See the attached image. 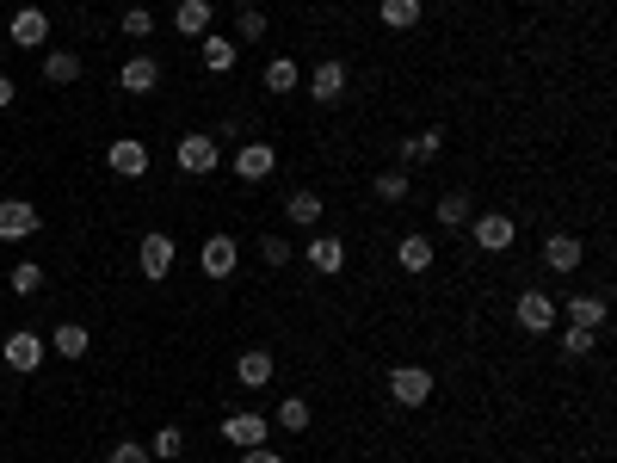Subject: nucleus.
<instances>
[{
	"label": "nucleus",
	"mask_w": 617,
	"mask_h": 463,
	"mask_svg": "<svg viewBox=\"0 0 617 463\" xmlns=\"http://www.w3.org/2000/svg\"><path fill=\"white\" fill-rule=\"evenodd\" d=\"M383 383H389V396L402 402V408H426L432 402V371L426 365H395Z\"/></svg>",
	"instance_id": "obj_1"
},
{
	"label": "nucleus",
	"mask_w": 617,
	"mask_h": 463,
	"mask_svg": "<svg viewBox=\"0 0 617 463\" xmlns=\"http://www.w3.org/2000/svg\"><path fill=\"white\" fill-rule=\"evenodd\" d=\"M173 254H179L173 235H142V241H136V266H142V278H155V284L173 272Z\"/></svg>",
	"instance_id": "obj_2"
},
{
	"label": "nucleus",
	"mask_w": 617,
	"mask_h": 463,
	"mask_svg": "<svg viewBox=\"0 0 617 463\" xmlns=\"http://www.w3.org/2000/svg\"><path fill=\"white\" fill-rule=\"evenodd\" d=\"M469 235H476V247L482 254H506L513 247V217H500V210H488V217H469Z\"/></svg>",
	"instance_id": "obj_3"
},
{
	"label": "nucleus",
	"mask_w": 617,
	"mask_h": 463,
	"mask_svg": "<svg viewBox=\"0 0 617 463\" xmlns=\"http://www.w3.org/2000/svg\"><path fill=\"white\" fill-rule=\"evenodd\" d=\"M179 173H216V161H223V149H216V136H179Z\"/></svg>",
	"instance_id": "obj_4"
},
{
	"label": "nucleus",
	"mask_w": 617,
	"mask_h": 463,
	"mask_svg": "<svg viewBox=\"0 0 617 463\" xmlns=\"http://www.w3.org/2000/svg\"><path fill=\"white\" fill-rule=\"evenodd\" d=\"M25 235H38V204L0 198V241H25Z\"/></svg>",
	"instance_id": "obj_5"
},
{
	"label": "nucleus",
	"mask_w": 617,
	"mask_h": 463,
	"mask_svg": "<svg viewBox=\"0 0 617 463\" xmlns=\"http://www.w3.org/2000/svg\"><path fill=\"white\" fill-rule=\"evenodd\" d=\"M105 161H112V173H124V180H142V173H149V142L118 136L112 149H105Z\"/></svg>",
	"instance_id": "obj_6"
},
{
	"label": "nucleus",
	"mask_w": 617,
	"mask_h": 463,
	"mask_svg": "<svg viewBox=\"0 0 617 463\" xmlns=\"http://www.w3.org/2000/svg\"><path fill=\"white\" fill-rule=\"evenodd\" d=\"M0 359H7L13 371H38V365H44V334H31V328L7 334V346H0Z\"/></svg>",
	"instance_id": "obj_7"
},
{
	"label": "nucleus",
	"mask_w": 617,
	"mask_h": 463,
	"mask_svg": "<svg viewBox=\"0 0 617 463\" xmlns=\"http://www.w3.org/2000/svg\"><path fill=\"white\" fill-rule=\"evenodd\" d=\"M118 87H124V93H136V99H142V93H155V87H161V62H155V56H130V62L118 68Z\"/></svg>",
	"instance_id": "obj_8"
},
{
	"label": "nucleus",
	"mask_w": 617,
	"mask_h": 463,
	"mask_svg": "<svg viewBox=\"0 0 617 463\" xmlns=\"http://www.w3.org/2000/svg\"><path fill=\"white\" fill-rule=\"evenodd\" d=\"M513 315H519V328H525V334H550V328H556V303L543 297V291H525Z\"/></svg>",
	"instance_id": "obj_9"
},
{
	"label": "nucleus",
	"mask_w": 617,
	"mask_h": 463,
	"mask_svg": "<svg viewBox=\"0 0 617 463\" xmlns=\"http://www.w3.org/2000/svg\"><path fill=\"white\" fill-rule=\"evenodd\" d=\"M272 167H278L272 142H241V149H235V173H241V180H272Z\"/></svg>",
	"instance_id": "obj_10"
},
{
	"label": "nucleus",
	"mask_w": 617,
	"mask_h": 463,
	"mask_svg": "<svg viewBox=\"0 0 617 463\" xmlns=\"http://www.w3.org/2000/svg\"><path fill=\"white\" fill-rule=\"evenodd\" d=\"M266 433H272V426H266L260 414H229V420H223V439H229L235 451H253V445H266Z\"/></svg>",
	"instance_id": "obj_11"
},
{
	"label": "nucleus",
	"mask_w": 617,
	"mask_h": 463,
	"mask_svg": "<svg viewBox=\"0 0 617 463\" xmlns=\"http://www.w3.org/2000/svg\"><path fill=\"white\" fill-rule=\"evenodd\" d=\"M309 99H315V105H334V99H346V68H340L334 56H328V62H321L315 75H309Z\"/></svg>",
	"instance_id": "obj_12"
},
{
	"label": "nucleus",
	"mask_w": 617,
	"mask_h": 463,
	"mask_svg": "<svg viewBox=\"0 0 617 463\" xmlns=\"http://www.w3.org/2000/svg\"><path fill=\"white\" fill-rule=\"evenodd\" d=\"M7 38H13L19 50H38V44L50 38V19H44L38 7H25V13H13V25H7Z\"/></svg>",
	"instance_id": "obj_13"
},
{
	"label": "nucleus",
	"mask_w": 617,
	"mask_h": 463,
	"mask_svg": "<svg viewBox=\"0 0 617 463\" xmlns=\"http://www.w3.org/2000/svg\"><path fill=\"white\" fill-rule=\"evenodd\" d=\"M580 254H587V241H580V235H550V241H543V266H550V272H574Z\"/></svg>",
	"instance_id": "obj_14"
},
{
	"label": "nucleus",
	"mask_w": 617,
	"mask_h": 463,
	"mask_svg": "<svg viewBox=\"0 0 617 463\" xmlns=\"http://www.w3.org/2000/svg\"><path fill=\"white\" fill-rule=\"evenodd\" d=\"M309 266L328 272V278H340V272H346V241H340V235H315V241H309Z\"/></svg>",
	"instance_id": "obj_15"
},
{
	"label": "nucleus",
	"mask_w": 617,
	"mask_h": 463,
	"mask_svg": "<svg viewBox=\"0 0 617 463\" xmlns=\"http://www.w3.org/2000/svg\"><path fill=\"white\" fill-rule=\"evenodd\" d=\"M198 266H204L210 278H235V235H210L204 254H198Z\"/></svg>",
	"instance_id": "obj_16"
},
{
	"label": "nucleus",
	"mask_w": 617,
	"mask_h": 463,
	"mask_svg": "<svg viewBox=\"0 0 617 463\" xmlns=\"http://www.w3.org/2000/svg\"><path fill=\"white\" fill-rule=\"evenodd\" d=\"M235 383L241 389H266L272 383V352H260V346L241 352V359H235Z\"/></svg>",
	"instance_id": "obj_17"
},
{
	"label": "nucleus",
	"mask_w": 617,
	"mask_h": 463,
	"mask_svg": "<svg viewBox=\"0 0 617 463\" xmlns=\"http://www.w3.org/2000/svg\"><path fill=\"white\" fill-rule=\"evenodd\" d=\"M284 217H290V223H297V229H315V223H321V192H309V186H297V192H290V198H284Z\"/></svg>",
	"instance_id": "obj_18"
},
{
	"label": "nucleus",
	"mask_w": 617,
	"mask_h": 463,
	"mask_svg": "<svg viewBox=\"0 0 617 463\" xmlns=\"http://www.w3.org/2000/svg\"><path fill=\"white\" fill-rule=\"evenodd\" d=\"M44 81H50V87H75V81H81V56H75V50H50V56H44Z\"/></svg>",
	"instance_id": "obj_19"
},
{
	"label": "nucleus",
	"mask_w": 617,
	"mask_h": 463,
	"mask_svg": "<svg viewBox=\"0 0 617 463\" xmlns=\"http://www.w3.org/2000/svg\"><path fill=\"white\" fill-rule=\"evenodd\" d=\"M173 25H179V38H204L210 31V0H179Z\"/></svg>",
	"instance_id": "obj_20"
},
{
	"label": "nucleus",
	"mask_w": 617,
	"mask_h": 463,
	"mask_svg": "<svg viewBox=\"0 0 617 463\" xmlns=\"http://www.w3.org/2000/svg\"><path fill=\"white\" fill-rule=\"evenodd\" d=\"M297 87H303V68L290 56H272L266 62V93H297Z\"/></svg>",
	"instance_id": "obj_21"
},
{
	"label": "nucleus",
	"mask_w": 617,
	"mask_h": 463,
	"mask_svg": "<svg viewBox=\"0 0 617 463\" xmlns=\"http://www.w3.org/2000/svg\"><path fill=\"white\" fill-rule=\"evenodd\" d=\"M568 328H605V297H568Z\"/></svg>",
	"instance_id": "obj_22"
},
{
	"label": "nucleus",
	"mask_w": 617,
	"mask_h": 463,
	"mask_svg": "<svg viewBox=\"0 0 617 463\" xmlns=\"http://www.w3.org/2000/svg\"><path fill=\"white\" fill-rule=\"evenodd\" d=\"M235 50H241L235 38H210V31H204V50H198V56H204L210 75H229V68H235Z\"/></svg>",
	"instance_id": "obj_23"
},
{
	"label": "nucleus",
	"mask_w": 617,
	"mask_h": 463,
	"mask_svg": "<svg viewBox=\"0 0 617 463\" xmlns=\"http://www.w3.org/2000/svg\"><path fill=\"white\" fill-rule=\"evenodd\" d=\"M395 260H402V272H426L432 266V235H402Z\"/></svg>",
	"instance_id": "obj_24"
},
{
	"label": "nucleus",
	"mask_w": 617,
	"mask_h": 463,
	"mask_svg": "<svg viewBox=\"0 0 617 463\" xmlns=\"http://www.w3.org/2000/svg\"><path fill=\"white\" fill-rule=\"evenodd\" d=\"M420 13H426V0H383V25L389 31H414Z\"/></svg>",
	"instance_id": "obj_25"
},
{
	"label": "nucleus",
	"mask_w": 617,
	"mask_h": 463,
	"mask_svg": "<svg viewBox=\"0 0 617 463\" xmlns=\"http://www.w3.org/2000/svg\"><path fill=\"white\" fill-rule=\"evenodd\" d=\"M50 346L62 352V359H87V328H81V322H62V328L50 334Z\"/></svg>",
	"instance_id": "obj_26"
},
{
	"label": "nucleus",
	"mask_w": 617,
	"mask_h": 463,
	"mask_svg": "<svg viewBox=\"0 0 617 463\" xmlns=\"http://www.w3.org/2000/svg\"><path fill=\"white\" fill-rule=\"evenodd\" d=\"M469 217H476V204H469V192H445V198H439V223H445V229H463Z\"/></svg>",
	"instance_id": "obj_27"
},
{
	"label": "nucleus",
	"mask_w": 617,
	"mask_h": 463,
	"mask_svg": "<svg viewBox=\"0 0 617 463\" xmlns=\"http://www.w3.org/2000/svg\"><path fill=\"white\" fill-rule=\"evenodd\" d=\"M439 149H445V130H420V136H408V142H402V155H408V161H432Z\"/></svg>",
	"instance_id": "obj_28"
},
{
	"label": "nucleus",
	"mask_w": 617,
	"mask_h": 463,
	"mask_svg": "<svg viewBox=\"0 0 617 463\" xmlns=\"http://www.w3.org/2000/svg\"><path fill=\"white\" fill-rule=\"evenodd\" d=\"M7 291H13V297H38V291H44V272L31 266V260H19L13 278H7Z\"/></svg>",
	"instance_id": "obj_29"
},
{
	"label": "nucleus",
	"mask_w": 617,
	"mask_h": 463,
	"mask_svg": "<svg viewBox=\"0 0 617 463\" xmlns=\"http://www.w3.org/2000/svg\"><path fill=\"white\" fill-rule=\"evenodd\" d=\"M253 38H266V13H260V7H241V19H235V44H253Z\"/></svg>",
	"instance_id": "obj_30"
},
{
	"label": "nucleus",
	"mask_w": 617,
	"mask_h": 463,
	"mask_svg": "<svg viewBox=\"0 0 617 463\" xmlns=\"http://www.w3.org/2000/svg\"><path fill=\"white\" fill-rule=\"evenodd\" d=\"M278 426H284V433H303V426H309V402L284 396V402H278Z\"/></svg>",
	"instance_id": "obj_31"
},
{
	"label": "nucleus",
	"mask_w": 617,
	"mask_h": 463,
	"mask_svg": "<svg viewBox=\"0 0 617 463\" xmlns=\"http://www.w3.org/2000/svg\"><path fill=\"white\" fill-rule=\"evenodd\" d=\"M593 346H599V328H568V334H562V352H568V359H587Z\"/></svg>",
	"instance_id": "obj_32"
},
{
	"label": "nucleus",
	"mask_w": 617,
	"mask_h": 463,
	"mask_svg": "<svg viewBox=\"0 0 617 463\" xmlns=\"http://www.w3.org/2000/svg\"><path fill=\"white\" fill-rule=\"evenodd\" d=\"M179 451H186V433H179V426H161L155 445H149V457H179Z\"/></svg>",
	"instance_id": "obj_33"
},
{
	"label": "nucleus",
	"mask_w": 617,
	"mask_h": 463,
	"mask_svg": "<svg viewBox=\"0 0 617 463\" xmlns=\"http://www.w3.org/2000/svg\"><path fill=\"white\" fill-rule=\"evenodd\" d=\"M149 31H155V13H149V7H130V13H124V38H149Z\"/></svg>",
	"instance_id": "obj_34"
},
{
	"label": "nucleus",
	"mask_w": 617,
	"mask_h": 463,
	"mask_svg": "<svg viewBox=\"0 0 617 463\" xmlns=\"http://www.w3.org/2000/svg\"><path fill=\"white\" fill-rule=\"evenodd\" d=\"M377 198H383V204H402V198H408V173H383V180H377Z\"/></svg>",
	"instance_id": "obj_35"
},
{
	"label": "nucleus",
	"mask_w": 617,
	"mask_h": 463,
	"mask_svg": "<svg viewBox=\"0 0 617 463\" xmlns=\"http://www.w3.org/2000/svg\"><path fill=\"white\" fill-rule=\"evenodd\" d=\"M260 260H266V266H290V241H284V235H266V241H260Z\"/></svg>",
	"instance_id": "obj_36"
},
{
	"label": "nucleus",
	"mask_w": 617,
	"mask_h": 463,
	"mask_svg": "<svg viewBox=\"0 0 617 463\" xmlns=\"http://www.w3.org/2000/svg\"><path fill=\"white\" fill-rule=\"evenodd\" d=\"M105 463H149V445L124 439V445H112V457H105Z\"/></svg>",
	"instance_id": "obj_37"
},
{
	"label": "nucleus",
	"mask_w": 617,
	"mask_h": 463,
	"mask_svg": "<svg viewBox=\"0 0 617 463\" xmlns=\"http://www.w3.org/2000/svg\"><path fill=\"white\" fill-rule=\"evenodd\" d=\"M241 463H284L278 451H266V445H253V451H241Z\"/></svg>",
	"instance_id": "obj_38"
},
{
	"label": "nucleus",
	"mask_w": 617,
	"mask_h": 463,
	"mask_svg": "<svg viewBox=\"0 0 617 463\" xmlns=\"http://www.w3.org/2000/svg\"><path fill=\"white\" fill-rule=\"evenodd\" d=\"M0 105H13V75H0Z\"/></svg>",
	"instance_id": "obj_39"
},
{
	"label": "nucleus",
	"mask_w": 617,
	"mask_h": 463,
	"mask_svg": "<svg viewBox=\"0 0 617 463\" xmlns=\"http://www.w3.org/2000/svg\"><path fill=\"white\" fill-rule=\"evenodd\" d=\"M235 7H253V0H235Z\"/></svg>",
	"instance_id": "obj_40"
},
{
	"label": "nucleus",
	"mask_w": 617,
	"mask_h": 463,
	"mask_svg": "<svg viewBox=\"0 0 617 463\" xmlns=\"http://www.w3.org/2000/svg\"><path fill=\"white\" fill-rule=\"evenodd\" d=\"M0 297H7V284H0Z\"/></svg>",
	"instance_id": "obj_41"
}]
</instances>
